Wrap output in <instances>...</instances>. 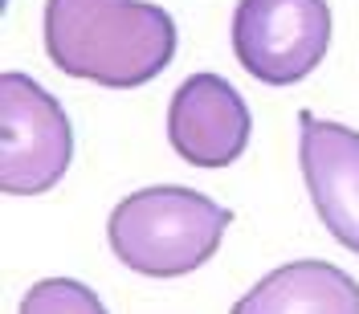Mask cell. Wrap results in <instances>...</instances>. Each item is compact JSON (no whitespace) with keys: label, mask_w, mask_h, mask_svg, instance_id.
<instances>
[{"label":"cell","mask_w":359,"mask_h":314,"mask_svg":"<svg viewBox=\"0 0 359 314\" xmlns=\"http://www.w3.org/2000/svg\"><path fill=\"white\" fill-rule=\"evenodd\" d=\"M49 62L94 86L135 90L176 57V21L151 0H45Z\"/></svg>","instance_id":"1"},{"label":"cell","mask_w":359,"mask_h":314,"mask_svg":"<svg viewBox=\"0 0 359 314\" xmlns=\"http://www.w3.org/2000/svg\"><path fill=\"white\" fill-rule=\"evenodd\" d=\"M233 212L196 188L159 184L114 204L107 237L114 257L143 278H184L217 257Z\"/></svg>","instance_id":"2"},{"label":"cell","mask_w":359,"mask_h":314,"mask_svg":"<svg viewBox=\"0 0 359 314\" xmlns=\"http://www.w3.org/2000/svg\"><path fill=\"white\" fill-rule=\"evenodd\" d=\"M74 159V127L62 102L21 69L0 74V192L41 196Z\"/></svg>","instance_id":"3"},{"label":"cell","mask_w":359,"mask_h":314,"mask_svg":"<svg viewBox=\"0 0 359 314\" xmlns=\"http://www.w3.org/2000/svg\"><path fill=\"white\" fill-rule=\"evenodd\" d=\"M331 45L327 0H237L233 53L262 86H294L311 78Z\"/></svg>","instance_id":"4"},{"label":"cell","mask_w":359,"mask_h":314,"mask_svg":"<svg viewBox=\"0 0 359 314\" xmlns=\"http://www.w3.org/2000/svg\"><path fill=\"white\" fill-rule=\"evenodd\" d=\"M253 114L233 82L221 74L184 78L168 107V143L192 168H229L245 156Z\"/></svg>","instance_id":"5"},{"label":"cell","mask_w":359,"mask_h":314,"mask_svg":"<svg viewBox=\"0 0 359 314\" xmlns=\"http://www.w3.org/2000/svg\"><path fill=\"white\" fill-rule=\"evenodd\" d=\"M298 163L318 221L339 245L359 257V131L302 111Z\"/></svg>","instance_id":"6"},{"label":"cell","mask_w":359,"mask_h":314,"mask_svg":"<svg viewBox=\"0 0 359 314\" xmlns=\"http://www.w3.org/2000/svg\"><path fill=\"white\" fill-rule=\"evenodd\" d=\"M229 314H359V282L331 261H290L266 273Z\"/></svg>","instance_id":"7"},{"label":"cell","mask_w":359,"mask_h":314,"mask_svg":"<svg viewBox=\"0 0 359 314\" xmlns=\"http://www.w3.org/2000/svg\"><path fill=\"white\" fill-rule=\"evenodd\" d=\"M21 314H107V306L90 286L74 278H45L29 286L21 298Z\"/></svg>","instance_id":"8"}]
</instances>
